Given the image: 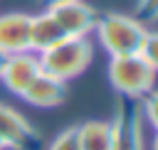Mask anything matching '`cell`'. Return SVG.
Masks as SVG:
<instances>
[{
  "label": "cell",
  "mask_w": 158,
  "mask_h": 150,
  "mask_svg": "<svg viewBox=\"0 0 158 150\" xmlns=\"http://www.w3.org/2000/svg\"><path fill=\"white\" fill-rule=\"evenodd\" d=\"M136 15L143 25L146 22H158V0H138L136 2Z\"/></svg>",
  "instance_id": "15"
},
{
  "label": "cell",
  "mask_w": 158,
  "mask_h": 150,
  "mask_svg": "<svg viewBox=\"0 0 158 150\" xmlns=\"http://www.w3.org/2000/svg\"><path fill=\"white\" fill-rule=\"evenodd\" d=\"M79 150H111V125L109 120H84L77 125Z\"/></svg>",
  "instance_id": "11"
},
{
  "label": "cell",
  "mask_w": 158,
  "mask_h": 150,
  "mask_svg": "<svg viewBox=\"0 0 158 150\" xmlns=\"http://www.w3.org/2000/svg\"><path fill=\"white\" fill-rule=\"evenodd\" d=\"M47 10L57 20V25L62 27V32L67 37H89L99 20V12L84 0L52 2V5H47Z\"/></svg>",
  "instance_id": "6"
},
{
  "label": "cell",
  "mask_w": 158,
  "mask_h": 150,
  "mask_svg": "<svg viewBox=\"0 0 158 150\" xmlns=\"http://www.w3.org/2000/svg\"><path fill=\"white\" fill-rule=\"evenodd\" d=\"M0 143L5 150H40L42 135L20 111L0 103Z\"/></svg>",
  "instance_id": "5"
},
{
  "label": "cell",
  "mask_w": 158,
  "mask_h": 150,
  "mask_svg": "<svg viewBox=\"0 0 158 150\" xmlns=\"http://www.w3.org/2000/svg\"><path fill=\"white\" fill-rule=\"evenodd\" d=\"M47 5H52V2H64V0H44Z\"/></svg>",
  "instance_id": "18"
},
{
  "label": "cell",
  "mask_w": 158,
  "mask_h": 150,
  "mask_svg": "<svg viewBox=\"0 0 158 150\" xmlns=\"http://www.w3.org/2000/svg\"><path fill=\"white\" fill-rule=\"evenodd\" d=\"M109 81L118 96L126 98H143L153 84L156 71L141 54H126V57H111L109 61Z\"/></svg>",
  "instance_id": "3"
},
{
  "label": "cell",
  "mask_w": 158,
  "mask_h": 150,
  "mask_svg": "<svg viewBox=\"0 0 158 150\" xmlns=\"http://www.w3.org/2000/svg\"><path fill=\"white\" fill-rule=\"evenodd\" d=\"M20 98L37 108H54V106L64 103V98H67V81H59L54 76L40 71L37 79L25 89V93Z\"/></svg>",
  "instance_id": "9"
},
{
  "label": "cell",
  "mask_w": 158,
  "mask_h": 150,
  "mask_svg": "<svg viewBox=\"0 0 158 150\" xmlns=\"http://www.w3.org/2000/svg\"><path fill=\"white\" fill-rule=\"evenodd\" d=\"M64 37H67V34H64L62 27L57 25V20L49 15V10L30 17V52L40 54V52L49 49L52 44H57V42L64 39Z\"/></svg>",
  "instance_id": "10"
},
{
  "label": "cell",
  "mask_w": 158,
  "mask_h": 150,
  "mask_svg": "<svg viewBox=\"0 0 158 150\" xmlns=\"http://www.w3.org/2000/svg\"><path fill=\"white\" fill-rule=\"evenodd\" d=\"M111 125V150H143V113L138 98L118 96Z\"/></svg>",
  "instance_id": "4"
},
{
  "label": "cell",
  "mask_w": 158,
  "mask_h": 150,
  "mask_svg": "<svg viewBox=\"0 0 158 150\" xmlns=\"http://www.w3.org/2000/svg\"><path fill=\"white\" fill-rule=\"evenodd\" d=\"M47 150H79V138H77V125L64 128L62 133L54 135V140L49 143Z\"/></svg>",
  "instance_id": "14"
},
{
  "label": "cell",
  "mask_w": 158,
  "mask_h": 150,
  "mask_svg": "<svg viewBox=\"0 0 158 150\" xmlns=\"http://www.w3.org/2000/svg\"><path fill=\"white\" fill-rule=\"evenodd\" d=\"M141 113H143V120L151 123L153 130L158 133V89H151L141 98Z\"/></svg>",
  "instance_id": "13"
},
{
  "label": "cell",
  "mask_w": 158,
  "mask_h": 150,
  "mask_svg": "<svg viewBox=\"0 0 158 150\" xmlns=\"http://www.w3.org/2000/svg\"><path fill=\"white\" fill-rule=\"evenodd\" d=\"M151 148H153V150H158V133L153 135V143H151Z\"/></svg>",
  "instance_id": "17"
},
{
  "label": "cell",
  "mask_w": 158,
  "mask_h": 150,
  "mask_svg": "<svg viewBox=\"0 0 158 150\" xmlns=\"http://www.w3.org/2000/svg\"><path fill=\"white\" fill-rule=\"evenodd\" d=\"M30 17L27 12H5L0 15V52L17 54L30 52Z\"/></svg>",
  "instance_id": "8"
},
{
  "label": "cell",
  "mask_w": 158,
  "mask_h": 150,
  "mask_svg": "<svg viewBox=\"0 0 158 150\" xmlns=\"http://www.w3.org/2000/svg\"><path fill=\"white\" fill-rule=\"evenodd\" d=\"M40 69L59 81H72L86 71L94 59V44L89 37H64L49 49L40 52Z\"/></svg>",
  "instance_id": "1"
},
{
  "label": "cell",
  "mask_w": 158,
  "mask_h": 150,
  "mask_svg": "<svg viewBox=\"0 0 158 150\" xmlns=\"http://www.w3.org/2000/svg\"><path fill=\"white\" fill-rule=\"evenodd\" d=\"M40 71H42L40 69V57L35 52H17V54H7L0 81L10 93L22 96L25 89L37 79Z\"/></svg>",
  "instance_id": "7"
},
{
  "label": "cell",
  "mask_w": 158,
  "mask_h": 150,
  "mask_svg": "<svg viewBox=\"0 0 158 150\" xmlns=\"http://www.w3.org/2000/svg\"><path fill=\"white\" fill-rule=\"evenodd\" d=\"M94 32H96L99 44L109 52V57H126V54L141 52L146 25L138 17L109 12V15H99Z\"/></svg>",
  "instance_id": "2"
},
{
  "label": "cell",
  "mask_w": 158,
  "mask_h": 150,
  "mask_svg": "<svg viewBox=\"0 0 158 150\" xmlns=\"http://www.w3.org/2000/svg\"><path fill=\"white\" fill-rule=\"evenodd\" d=\"M5 59H7V54H2V52H0V74H2V66H5Z\"/></svg>",
  "instance_id": "16"
},
{
  "label": "cell",
  "mask_w": 158,
  "mask_h": 150,
  "mask_svg": "<svg viewBox=\"0 0 158 150\" xmlns=\"http://www.w3.org/2000/svg\"><path fill=\"white\" fill-rule=\"evenodd\" d=\"M0 150H5V148H2V143H0Z\"/></svg>",
  "instance_id": "19"
},
{
  "label": "cell",
  "mask_w": 158,
  "mask_h": 150,
  "mask_svg": "<svg viewBox=\"0 0 158 150\" xmlns=\"http://www.w3.org/2000/svg\"><path fill=\"white\" fill-rule=\"evenodd\" d=\"M138 54L158 74V30H146V37H143V44H141V52Z\"/></svg>",
  "instance_id": "12"
}]
</instances>
